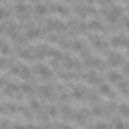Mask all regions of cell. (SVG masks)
<instances>
[{"instance_id":"1","label":"cell","mask_w":129,"mask_h":129,"mask_svg":"<svg viewBox=\"0 0 129 129\" xmlns=\"http://www.w3.org/2000/svg\"><path fill=\"white\" fill-rule=\"evenodd\" d=\"M16 77H20V79H24V81H28L30 77H32V73H30V69L26 67V64H22V62H16L12 69H10Z\"/></svg>"},{"instance_id":"2","label":"cell","mask_w":129,"mask_h":129,"mask_svg":"<svg viewBox=\"0 0 129 129\" xmlns=\"http://www.w3.org/2000/svg\"><path fill=\"white\" fill-rule=\"evenodd\" d=\"M105 16H107L109 22H117V20H121V16H123V8H119V6H109V8L105 10Z\"/></svg>"},{"instance_id":"3","label":"cell","mask_w":129,"mask_h":129,"mask_svg":"<svg viewBox=\"0 0 129 129\" xmlns=\"http://www.w3.org/2000/svg\"><path fill=\"white\" fill-rule=\"evenodd\" d=\"M44 30L46 32H62L64 30V22H60L56 18H48L46 24H44Z\"/></svg>"},{"instance_id":"4","label":"cell","mask_w":129,"mask_h":129,"mask_svg":"<svg viewBox=\"0 0 129 129\" xmlns=\"http://www.w3.org/2000/svg\"><path fill=\"white\" fill-rule=\"evenodd\" d=\"M85 64H87L89 69L103 71V69L107 67V60H103V58H95V56H89V58H85Z\"/></svg>"},{"instance_id":"5","label":"cell","mask_w":129,"mask_h":129,"mask_svg":"<svg viewBox=\"0 0 129 129\" xmlns=\"http://www.w3.org/2000/svg\"><path fill=\"white\" fill-rule=\"evenodd\" d=\"M89 42L93 44V48L101 50V52H107V42L101 38V36H95V34H89Z\"/></svg>"},{"instance_id":"6","label":"cell","mask_w":129,"mask_h":129,"mask_svg":"<svg viewBox=\"0 0 129 129\" xmlns=\"http://www.w3.org/2000/svg\"><path fill=\"white\" fill-rule=\"evenodd\" d=\"M75 14L85 18V16H97V10L93 6H75Z\"/></svg>"},{"instance_id":"7","label":"cell","mask_w":129,"mask_h":129,"mask_svg":"<svg viewBox=\"0 0 129 129\" xmlns=\"http://www.w3.org/2000/svg\"><path fill=\"white\" fill-rule=\"evenodd\" d=\"M83 79L87 81V85H91V87H99L103 81H101V77L97 75V73H93V71H89V73H85L83 75Z\"/></svg>"},{"instance_id":"8","label":"cell","mask_w":129,"mask_h":129,"mask_svg":"<svg viewBox=\"0 0 129 129\" xmlns=\"http://www.w3.org/2000/svg\"><path fill=\"white\" fill-rule=\"evenodd\" d=\"M36 95H38L40 99H44V101H50V99H54V95H52V89H50L48 85H40V87L36 89Z\"/></svg>"},{"instance_id":"9","label":"cell","mask_w":129,"mask_h":129,"mask_svg":"<svg viewBox=\"0 0 129 129\" xmlns=\"http://www.w3.org/2000/svg\"><path fill=\"white\" fill-rule=\"evenodd\" d=\"M34 71H36V75H38L40 79H44V81H48V79L52 77V71H50L46 64H36V69H34Z\"/></svg>"},{"instance_id":"10","label":"cell","mask_w":129,"mask_h":129,"mask_svg":"<svg viewBox=\"0 0 129 129\" xmlns=\"http://www.w3.org/2000/svg\"><path fill=\"white\" fill-rule=\"evenodd\" d=\"M18 56H20V60H32L34 58V50L28 48V46H20L18 48Z\"/></svg>"},{"instance_id":"11","label":"cell","mask_w":129,"mask_h":129,"mask_svg":"<svg viewBox=\"0 0 129 129\" xmlns=\"http://www.w3.org/2000/svg\"><path fill=\"white\" fill-rule=\"evenodd\" d=\"M107 64H111V67L123 64V56L119 52H107Z\"/></svg>"},{"instance_id":"12","label":"cell","mask_w":129,"mask_h":129,"mask_svg":"<svg viewBox=\"0 0 129 129\" xmlns=\"http://www.w3.org/2000/svg\"><path fill=\"white\" fill-rule=\"evenodd\" d=\"M127 42H129V38H127V36H121V34L111 38V46H113V48H121V46L127 48Z\"/></svg>"},{"instance_id":"13","label":"cell","mask_w":129,"mask_h":129,"mask_svg":"<svg viewBox=\"0 0 129 129\" xmlns=\"http://www.w3.org/2000/svg\"><path fill=\"white\" fill-rule=\"evenodd\" d=\"M48 54H50V46H46V44H40L34 48V58H44Z\"/></svg>"},{"instance_id":"14","label":"cell","mask_w":129,"mask_h":129,"mask_svg":"<svg viewBox=\"0 0 129 129\" xmlns=\"http://www.w3.org/2000/svg\"><path fill=\"white\" fill-rule=\"evenodd\" d=\"M48 12L60 14V16H67V14H69V10H67L64 6H60V4H48Z\"/></svg>"},{"instance_id":"15","label":"cell","mask_w":129,"mask_h":129,"mask_svg":"<svg viewBox=\"0 0 129 129\" xmlns=\"http://www.w3.org/2000/svg\"><path fill=\"white\" fill-rule=\"evenodd\" d=\"M97 91H99L103 97H115V93H113V89L109 87V83H101V85L97 87Z\"/></svg>"},{"instance_id":"16","label":"cell","mask_w":129,"mask_h":129,"mask_svg":"<svg viewBox=\"0 0 129 129\" xmlns=\"http://www.w3.org/2000/svg\"><path fill=\"white\" fill-rule=\"evenodd\" d=\"M121 79H123V77H121V73H117V71H109V73H107V81L113 83V85H117Z\"/></svg>"},{"instance_id":"17","label":"cell","mask_w":129,"mask_h":129,"mask_svg":"<svg viewBox=\"0 0 129 129\" xmlns=\"http://www.w3.org/2000/svg\"><path fill=\"white\" fill-rule=\"evenodd\" d=\"M85 48H87V46H85L83 40H75V42H71V50H73V52H79V54H81Z\"/></svg>"},{"instance_id":"18","label":"cell","mask_w":129,"mask_h":129,"mask_svg":"<svg viewBox=\"0 0 129 129\" xmlns=\"http://www.w3.org/2000/svg\"><path fill=\"white\" fill-rule=\"evenodd\" d=\"M34 14H38V16L48 14V6H46V4H38V2H36V6H34Z\"/></svg>"},{"instance_id":"19","label":"cell","mask_w":129,"mask_h":129,"mask_svg":"<svg viewBox=\"0 0 129 129\" xmlns=\"http://www.w3.org/2000/svg\"><path fill=\"white\" fill-rule=\"evenodd\" d=\"M60 115H62V117H67V119H73L75 111H73L69 105H62V107H60Z\"/></svg>"},{"instance_id":"20","label":"cell","mask_w":129,"mask_h":129,"mask_svg":"<svg viewBox=\"0 0 129 129\" xmlns=\"http://www.w3.org/2000/svg\"><path fill=\"white\" fill-rule=\"evenodd\" d=\"M117 111H119V115H121V117L129 119V105H127V103H123V105H117Z\"/></svg>"},{"instance_id":"21","label":"cell","mask_w":129,"mask_h":129,"mask_svg":"<svg viewBox=\"0 0 129 129\" xmlns=\"http://www.w3.org/2000/svg\"><path fill=\"white\" fill-rule=\"evenodd\" d=\"M89 30H105V26H103L99 20H91V22H89Z\"/></svg>"},{"instance_id":"22","label":"cell","mask_w":129,"mask_h":129,"mask_svg":"<svg viewBox=\"0 0 129 129\" xmlns=\"http://www.w3.org/2000/svg\"><path fill=\"white\" fill-rule=\"evenodd\" d=\"M117 89H119V91H121V93H129V83H127V81H123V79H121V81H119V83H117Z\"/></svg>"},{"instance_id":"23","label":"cell","mask_w":129,"mask_h":129,"mask_svg":"<svg viewBox=\"0 0 129 129\" xmlns=\"http://www.w3.org/2000/svg\"><path fill=\"white\" fill-rule=\"evenodd\" d=\"M20 93H34L30 83H20Z\"/></svg>"},{"instance_id":"24","label":"cell","mask_w":129,"mask_h":129,"mask_svg":"<svg viewBox=\"0 0 129 129\" xmlns=\"http://www.w3.org/2000/svg\"><path fill=\"white\" fill-rule=\"evenodd\" d=\"M91 115H95V117H99V115H105V109H103V107H99V105H93V109H91Z\"/></svg>"},{"instance_id":"25","label":"cell","mask_w":129,"mask_h":129,"mask_svg":"<svg viewBox=\"0 0 129 129\" xmlns=\"http://www.w3.org/2000/svg\"><path fill=\"white\" fill-rule=\"evenodd\" d=\"M0 50H2V56H8V54H10V44L4 40V42L0 44Z\"/></svg>"},{"instance_id":"26","label":"cell","mask_w":129,"mask_h":129,"mask_svg":"<svg viewBox=\"0 0 129 129\" xmlns=\"http://www.w3.org/2000/svg\"><path fill=\"white\" fill-rule=\"evenodd\" d=\"M85 2H89V4H103V6H113V0H85Z\"/></svg>"},{"instance_id":"27","label":"cell","mask_w":129,"mask_h":129,"mask_svg":"<svg viewBox=\"0 0 129 129\" xmlns=\"http://www.w3.org/2000/svg\"><path fill=\"white\" fill-rule=\"evenodd\" d=\"M54 115H56V107H52V105H50V107H46V109H44V117H54Z\"/></svg>"},{"instance_id":"28","label":"cell","mask_w":129,"mask_h":129,"mask_svg":"<svg viewBox=\"0 0 129 129\" xmlns=\"http://www.w3.org/2000/svg\"><path fill=\"white\" fill-rule=\"evenodd\" d=\"M28 107H30V111H40V103L38 101H30Z\"/></svg>"},{"instance_id":"29","label":"cell","mask_w":129,"mask_h":129,"mask_svg":"<svg viewBox=\"0 0 129 129\" xmlns=\"http://www.w3.org/2000/svg\"><path fill=\"white\" fill-rule=\"evenodd\" d=\"M121 26L125 30H129V16H121Z\"/></svg>"},{"instance_id":"30","label":"cell","mask_w":129,"mask_h":129,"mask_svg":"<svg viewBox=\"0 0 129 129\" xmlns=\"http://www.w3.org/2000/svg\"><path fill=\"white\" fill-rule=\"evenodd\" d=\"M111 125L113 127H123V121L121 119H111Z\"/></svg>"},{"instance_id":"31","label":"cell","mask_w":129,"mask_h":129,"mask_svg":"<svg viewBox=\"0 0 129 129\" xmlns=\"http://www.w3.org/2000/svg\"><path fill=\"white\" fill-rule=\"evenodd\" d=\"M123 73L129 75V62H123Z\"/></svg>"},{"instance_id":"32","label":"cell","mask_w":129,"mask_h":129,"mask_svg":"<svg viewBox=\"0 0 129 129\" xmlns=\"http://www.w3.org/2000/svg\"><path fill=\"white\" fill-rule=\"evenodd\" d=\"M14 2H22V0H14Z\"/></svg>"},{"instance_id":"33","label":"cell","mask_w":129,"mask_h":129,"mask_svg":"<svg viewBox=\"0 0 129 129\" xmlns=\"http://www.w3.org/2000/svg\"><path fill=\"white\" fill-rule=\"evenodd\" d=\"M32 2H38V0H32Z\"/></svg>"},{"instance_id":"34","label":"cell","mask_w":129,"mask_h":129,"mask_svg":"<svg viewBox=\"0 0 129 129\" xmlns=\"http://www.w3.org/2000/svg\"><path fill=\"white\" fill-rule=\"evenodd\" d=\"M123 2H129V0H123Z\"/></svg>"},{"instance_id":"35","label":"cell","mask_w":129,"mask_h":129,"mask_svg":"<svg viewBox=\"0 0 129 129\" xmlns=\"http://www.w3.org/2000/svg\"><path fill=\"white\" fill-rule=\"evenodd\" d=\"M127 48H129V42H127Z\"/></svg>"}]
</instances>
